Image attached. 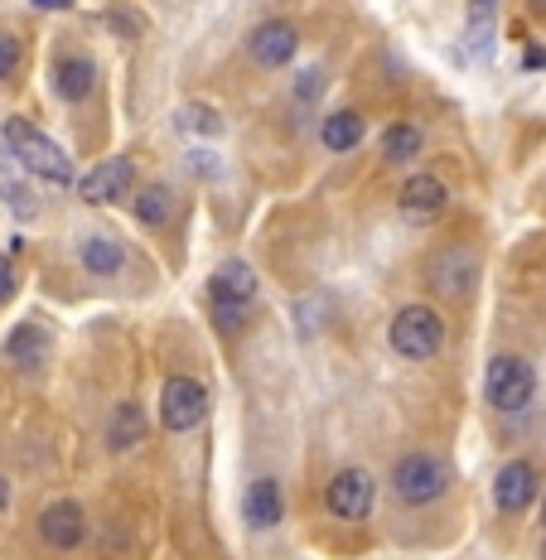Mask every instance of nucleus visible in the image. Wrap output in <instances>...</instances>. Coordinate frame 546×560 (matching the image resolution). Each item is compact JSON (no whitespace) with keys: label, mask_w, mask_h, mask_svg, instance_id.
Here are the masks:
<instances>
[{"label":"nucleus","mask_w":546,"mask_h":560,"mask_svg":"<svg viewBox=\"0 0 546 560\" xmlns=\"http://www.w3.org/2000/svg\"><path fill=\"white\" fill-rule=\"evenodd\" d=\"M15 261H10V256H0V305H5L10 295H15Z\"/></svg>","instance_id":"26"},{"label":"nucleus","mask_w":546,"mask_h":560,"mask_svg":"<svg viewBox=\"0 0 546 560\" xmlns=\"http://www.w3.org/2000/svg\"><path fill=\"white\" fill-rule=\"evenodd\" d=\"M542 560H546V546H542Z\"/></svg>","instance_id":"34"},{"label":"nucleus","mask_w":546,"mask_h":560,"mask_svg":"<svg viewBox=\"0 0 546 560\" xmlns=\"http://www.w3.org/2000/svg\"><path fill=\"white\" fill-rule=\"evenodd\" d=\"M363 136H368V126H363V116H358V112H334L329 121L320 126L324 150H334V155H348V150H358V145H363Z\"/></svg>","instance_id":"18"},{"label":"nucleus","mask_w":546,"mask_h":560,"mask_svg":"<svg viewBox=\"0 0 546 560\" xmlns=\"http://www.w3.org/2000/svg\"><path fill=\"white\" fill-rule=\"evenodd\" d=\"M242 517H247V527H276V522L286 517V493H281V483L276 478H257V483L242 493Z\"/></svg>","instance_id":"14"},{"label":"nucleus","mask_w":546,"mask_h":560,"mask_svg":"<svg viewBox=\"0 0 546 560\" xmlns=\"http://www.w3.org/2000/svg\"><path fill=\"white\" fill-rule=\"evenodd\" d=\"M252 300H257V271L247 261H237V256L208 276V305H213L218 329H237Z\"/></svg>","instance_id":"3"},{"label":"nucleus","mask_w":546,"mask_h":560,"mask_svg":"<svg viewBox=\"0 0 546 560\" xmlns=\"http://www.w3.org/2000/svg\"><path fill=\"white\" fill-rule=\"evenodd\" d=\"M493 25H498V0H469V20H464V34H469V49H474V54H489Z\"/></svg>","instance_id":"22"},{"label":"nucleus","mask_w":546,"mask_h":560,"mask_svg":"<svg viewBox=\"0 0 546 560\" xmlns=\"http://www.w3.org/2000/svg\"><path fill=\"white\" fill-rule=\"evenodd\" d=\"M397 208H402L406 223L431 228L435 218H445V208H450V189L435 179V174H411V179L402 184V194H397Z\"/></svg>","instance_id":"8"},{"label":"nucleus","mask_w":546,"mask_h":560,"mask_svg":"<svg viewBox=\"0 0 546 560\" xmlns=\"http://www.w3.org/2000/svg\"><path fill=\"white\" fill-rule=\"evenodd\" d=\"M537 498V469L527 459H508L493 478V503L498 512H527Z\"/></svg>","instance_id":"13"},{"label":"nucleus","mask_w":546,"mask_h":560,"mask_svg":"<svg viewBox=\"0 0 546 560\" xmlns=\"http://www.w3.org/2000/svg\"><path fill=\"white\" fill-rule=\"evenodd\" d=\"M107 25H112L116 34H131V39H136V34H141V25H136V20H131V15H112V20H107Z\"/></svg>","instance_id":"28"},{"label":"nucleus","mask_w":546,"mask_h":560,"mask_svg":"<svg viewBox=\"0 0 546 560\" xmlns=\"http://www.w3.org/2000/svg\"><path fill=\"white\" fill-rule=\"evenodd\" d=\"M484 396H489L493 411H527L532 396H537V368L518 353H498L484 372Z\"/></svg>","instance_id":"4"},{"label":"nucleus","mask_w":546,"mask_h":560,"mask_svg":"<svg viewBox=\"0 0 546 560\" xmlns=\"http://www.w3.org/2000/svg\"><path fill=\"white\" fill-rule=\"evenodd\" d=\"M10 508V483H5V474H0V512Z\"/></svg>","instance_id":"30"},{"label":"nucleus","mask_w":546,"mask_h":560,"mask_svg":"<svg viewBox=\"0 0 546 560\" xmlns=\"http://www.w3.org/2000/svg\"><path fill=\"white\" fill-rule=\"evenodd\" d=\"M20 58H25V44L15 34H0V83L20 73Z\"/></svg>","instance_id":"24"},{"label":"nucleus","mask_w":546,"mask_h":560,"mask_svg":"<svg viewBox=\"0 0 546 560\" xmlns=\"http://www.w3.org/2000/svg\"><path fill=\"white\" fill-rule=\"evenodd\" d=\"M392 488H397L406 503L426 508V503H435V498H445L450 464L435 459V454H402L397 469H392Z\"/></svg>","instance_id":"5"},{"label":"nucleus","mask_w":546,"mask_h":560,"mask_svg":"<svg viewBox=\"0 0 546 560\" xmlns=\"http://www.w3.org/2000/svg\"><path fill=\"white\" fill-rule=\"evenodd\" d=\"M320 92H324V73H320V68H305V73H300V83H295V97L300 102H315Z\"/></svg>","instance_id":"25"},{"label":"nucleus","mask_w":546,"mask_h":560,"mask_svg":"<svg viewBox=\"0 0 546 560\" xmlns=\"http://www.w3.org/2000/svg\"><path fill=\"white\" fill-rule=\"evenodd\" d=\"M78 184V194H83V203H121L126 194H131V184H136V165L126 155H112V160H102L97 170H88L83 179H73Z\"/></svg>","instance_id":"9"},{"label":"nucleus","mask_w":546,"mask_h":560,"mask_svg":"<svg viewBox=\"0 0 546 560\" xmlns=\"http://www.w3.org/2000/svg\"><path fill=\"white\" fill-rule=\"evenodd\" d=\"M532 10H542V15H546V0H532Z\"/></svg>","instance_id":"32"},{"label":"nucleus","mask_w":546,"mask_h":560,"mask_svg":"<svg viewBox=\"0 0 546 560\" xmlns=\"http://www.w3.org/2000/svg\"><path fill=\"white\" fill-rule=\"evenodd\" d=\"M208 416V387L199 377H170L160 387V425L165 430H194Z\"/></svg>","instance_id":"7"},{"label":"nucleus","mask_w":546,"mask_h":560,"mask_svg":"<svg viewBox=\"0 0 546 560\" xmlns=\"http://www.w3.org/2000/svg\"><path fill=\"white\" fill-rule=\"evenodd\" d=\"M542 527H546V503H542Z\"/></svg>","instance_id":"33"},{"label":"nucleus","mask_w":546,"mask_h":560,"mask_svg":"<svg viewBox=\"0 0 546 560\" xmlns=\"http://www.w3.org/2000/svg\"><path fill=\"white\" fill-rule=\"evenodd\" d=\"M44 348H49V338H44L39 324H15V329L5 334V358L25 372H34L44 363Z\"/></svg>","instance_id":"16"},{"label":"nucleus","mask_w":546,"mask_h":560,"mask_svg":"<svg viewBox=\"0 0 546 560\" xmlns=\"http://www.w3.org/2000/svg\"><path fill=\"white\" fill-rule=\"evenodd\" d=\"M527 68H546V54H527Z\"/></svg>","instance_id":"31"},{"label":"nucleus","mask_w":546,"mask_h":560,"mask_svg":"<svg viewBox=\"0 0 546 560\" xmlns=\"http://www.w3.org/2000/svg\"><path fill=\"white\" fill-rule=\"evenodd\" d=\"M300 49V34L290 20H262L257 30L247 34V58L257 68H286Z\"/></svg>","instance_id":"11"},{"label":"nucleus","mask_w":546,"mask_h":560,"mask_svg":"<svg viewBox=\"0 0 546 560\" xmlns=\"http://www.w3.org/2000/svg\"><path fill=\"white\" fill-rule=\"evenodd\" d=\"M0 136H5V150L15 155V165H25L30 174H39V179H49V184H73V160H68L34 121H25V116H5V131Z\"/></svg>","instance_id":"1"},{"label":"nucleus","mask_w":546,"mask_h":560,"mask_svg":"<svg viewBox=\"0 0 546 560\" xmlns=\"http://www.w3.org/2000/svg\"><path fill=\"white\" fill-rule=\"evenodd\" d=\"M387 343L406 363H431L445 348V319L431 305H402L387 324Z\"/></svg>","instance_id":"2"},{"label":"nucleus","mask_w":546,"mask_h":560,"mask_svg":"<svg viewBox=\"0 0 546 560\" xmlns=\"http://www.w3.org/2000/svg\"><path fill=\"white\" fill-rule=\"evenodd\" d=\"M426 276H431V285L445 300H464L474 290V280H479V261L469 256V247H445V252L431 256Z\"/></svg>","instance_id":"10"},{"label":"nucleus","mask_w":546,"mask_h":560,"mask_svg":"<svg viewBox=\"0 0 546 560\" xmlns=\"http://www.w3.org/2000/svg\"><path fill=\"white\" fill-rule=\"evenodd\" d=\"M382 155H387L392 165L416 160V155H421V126H416V121H392L387 131H382Z\"/></svg>","instance_id":"21"},{"label":"nucleus","mask_w":546,"mask_h":560,"mask_svg":"<svg viewBox=\"0 0 546 560\" xmlns=\"http://www.w3.org/2000/svg\"><path fill=\"white\" fill-rule=\"evenodd\" d=\"M131 213L141 228H165L174 218V189L170 184H146V189H136Z\"/></svg>","instance_id":"17"},{"label":"nucleus","mask_w":546,"mask_h":560,"mask_svg":"<svg viewBox=\"0 0 546 560\" xmlns=\"http://www.w3.org/2000/svg\"><path fill=\"white\" fill-rule=\"evenodd\" d=\"M39 536H44V546H54V551H73V546H83V536H88L83 503H73V498L49 503L39 512Z\"/></svg>","instance_id":"12"},{"label":"nucleus","mask_w":546,"mask_h":560,"mask_svg":"<svg viewBox=\"0 0 546 560\" xmlns=\"http://www.w3.org/2000/svg\"><path fill=\"white\" fill-rule=\"evenodd\" d=\"M373 498H377V488L368 469H339L329 478V488H324V508L339 522H368L373 517Z\"/></svg>","instance_id":"6"},{"label":"nucleus","mask_w":546,"mask_h":560,"mask_svg":"<svg viewBox=\"0 0 546 560\" xmlns=\"http://www.w3.org/2000/svg\"><path fill=\"white\" fill-rule=\"evenodd\" d=\"M146 440V416L136 401H121L112 411V425H107V445L112 450H136Z\"/></svg>","instance_id":"19"},{"label":"nucleus","mask_w":546,"mask_h":560,"mask_svg":"<svg viewBox=\"0 0 546 560\" xmlns=\"http://www.w3.org/2000/svg\"><path fill=\"white\" fill-rule=\"evenodd\" d=\"M54 88H58V97L63 102H83L92 88H97V63L83 54H68V58H58L54 63Z\"/></svg>","instance_id":"15"},{"label":"nucleus","mask_w":546,"mask_h":560,"mask_svg":"<svg viewBox=\"0 0 546 560\" xmlns=\"http://www.w3.org/2000/svg\"><path fill=\"white\" fill-rule=\"evenodd\" d=\"M174 126L189 136H223V116H218V107H208V102H184L174 112Z\"/></svg>","instance_id":"23"},{"label":"nucleus","mask_w":546,"mask_h":560,"mask_svg":"<svg viewBox=\"0 0 546 560\" xmlns=\"http://www.w3.org/2000/svg\"><path fill=\"white\" fill-rule=\"evenodd\" d=\"M189 170L204 174V179H218V155H199V150H194V155H189Z\"/></svg>","instance_id":"27"},{"label":"nucleus","mask_w":546,"mask_h":560,"mask_svg":"<svg viewBox=\"0 0 546 560\" xmlns=\"http://www.w3.org/2000/svg\"><path fill=\"white\" fill-rule=\"evenodd\" d=\"M78 256H83V271H92V276H116L126 266L121 242H112V237H83Z\"/></svg>","instance_id":"20"},{"label":"nucleus","mask_w":546,"mask_h":560,"mask_svg":"<svg viewBox=\"0 0 546 560\" xmlns=\"http://www.w3.org/2000/svg\"><path fill=\"white\" fill-rule=\"evenodd\" d=\"M34 5H39V10H68L73 0H34Z\"/></svg>","instance_id":"29"}]
</instances>
